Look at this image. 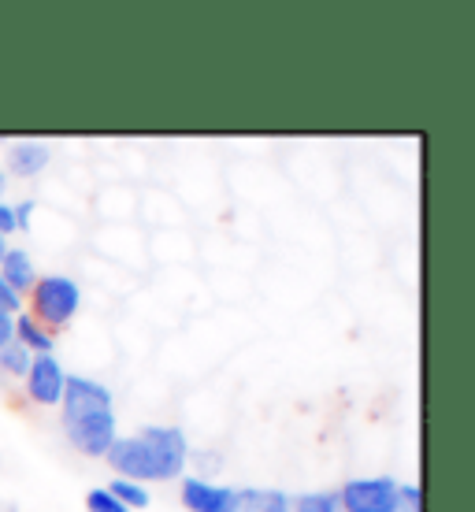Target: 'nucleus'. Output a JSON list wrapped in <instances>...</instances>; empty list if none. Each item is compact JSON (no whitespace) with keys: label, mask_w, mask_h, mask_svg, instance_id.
I'll return each instance as SVG.
<instances>
[{"label":"nucleus","mask_w":475,"mask_h":512,"mask_svg":"<svg viewBox=\"0 0 475 512\" xmlns=\"http://www.w3.org/2000/svg\"><path fill=\"white\" fill-rule=\"evenodd\" d=\"M30 360H34V353L23 349L19 342H8V346L0 349V368L8 375H26L30 372Z\"/></svg>","instance_id":"nucleus-13"},{"label":"nucleus","mask_w":475,"mask_h":512,"mask_svg":"<svg viewBox=\"0 0 475 512\" xmlns=\"http://www.w3.org/2000/svg\"><path fill=\"white\" fill-rule=\"evenodd\" d=\"M231 512H290V494L268 487H245L234 490Z\"/></svg>","instance_id":"nucleus-8"},{"label":"nucleus","mask_w":475,"mask_h":512,"mask_svg":"<svg viewBox=\"0 0 475 512\" xmlns=\"http://www.w3.org/2000/svg\"><path fill=\"white\" fill-rule=\"evenodd\" d=\"M342 512H398V479L372 475V479H349L338 490Z\"/></svg>","instance_id":"nucleus-4"},{"label":"nucleus","mask_w":475,"mask_h":512,"mask_svg":"<svg viewBox=\"0 0 475 512\" xmlns=\"http://www.w3.org/2000/svg\"><path fill=\"white\" fill-rule=\"evenodd\" d=\"M15 227H30V216H34V201H23V205H15Z\"/></svg>","instance_id":"nucleus-19"},{"label":"nucleus","mask_w":475,"mask_h":512,"mask_svg":"<svg viewBox=\"0 0 475 512\" xmlns=\"http://www.w3.org/2000/svg\"><path fill=\"white\" fill-rule=\"evenodd\" d=\"M15 342H19L23 349H30L34 357H52V349H56V334L45 331L34 316L19 312V316H15Z\"/></svg>","instance_id":"nucleus-10"},{"label":"nucleus","mask_w":475,"mask_h":512,"mask_svg":"<svg viewBox=\"0 0 475 512\" xmlns=\"http://www.w3.org/2000/svg\"><path fill=\"white\" fill-rule=\"evenodd\" d=\"M64 431L71 446L86 457H104L116 442V409H112V390L90 375H67L64 386Z\"/></svg>","instance_id":"nucleus-2"},{"label":"nucleus","mask_w":475,"mask_h":512,"mask_svg":"<svg viewBox=\"0 0 475 512\" xmlns=\"http://www.w3.org/2000/svg\"><path fill=\"white\" fill-rule=\"evenodd\" d=\"M0 279L12 286L15 294L23 297L34 290V282H38V271H34V260L26 249H8L4 260H0Z\"/></svg>","instance_id":"nucleus-7"},{"label":"nucleus","mask_w":475,"mask_h":512,"mask_svg":"<svg viewBox=\"0 0 475 512\" xmlns=\"http://www.w3.org/2000/svg\"><path fill=\"white\" fill-rule=\"evenodd\" d=\"M4 253H8V238L0 234V260H4Z\"/></svg>","instance_id":"nucleus-21"},{"label":"nucleus","mask_w":475,"mask_h":512,"mask_svg":"<svg viewBox=\"0 0 475 512\" xmlns=\"http://www.w3.org/2000/svg\"><path fill=\"white\" fill-rule=\"evenodd\" d=\"M67 372L60 368L56 357H34L30 360V372H26V394L38 405H60L64 401Z\"/></svg>","instance_id":"nucleus-5"},{"label":"nucleus","mask_w":475,"mask_h":512,"mask_svg":"<svg viewBox=\"0 0 475 512\" xmlns=\"http://www.w3.org/2000/svg\"><path fill=\"white\" fill-rule=\"evenodd\" d=\"M197 464H201V472H219V457L216 453H197Z\"/></svg>","instance_id":"nucleus-20"},{"label":"nucleus","mask_w":475,"mask_h":512,"mask_svg":"<svg viewBox=\"0 0 475 512\" xmlns=\"http://www.w3.org/2000/svg\"><path fill=\"white\" fill-rule=\"evenodd\" d=\"M104 490H108L119 505H127L130 512L149 505V490H145L142 483H130V479H112V487H104Z\"/></svg>","instance_id":"nucleus-12"},{"label":"nucleus","mask_w":475,"mask_h":512,"mask_svg":"<svg viewBox=\"0 0 475 512\" xmlns=\"http://www.w3.org/2000/svg\"><path fill=\"white\" fill-rule=\"evenodd\" d=\"M0 312H8V316H19V312H23V297L15 294L4 279H0Z\"/></svg>","instance_id":"nucleus-16"},{"label":"nucleus","mask_w":475,"mask_h":512,"mask_svg":"<svg viewBox=\"0 0 475 512\" xmlns=\"http://www.w3.org/2000/svg\"><path fill=\"white\" fill-rule=\"evenodd\" d=\"M30 301H34V320L45 327V331H60L75 320L78 305H82V290H78L75 279L67 275H41L30 290Z\"/></svg>","instance_id":"nucleus-3"},{"label":"nucleus","mask_w":475,"mask_h":512,"mask_svg":"<svg viewBox=\"0 0 475 512\" xmlns=\"http://www.w3.org/2000/svg\"><path fill=\"white\" fill-rule=\"evenodd\" d=\"M12 231H19V227H15V212H12V205H4V201H0V234L8 238Z\"/></svg>","instance_id":"nucleus-18"},{"label":"nucleus","mask_w":475,"mask_h":512,"mask_svg":"<svg viewBox=\"0 0 475 512\" xmlns=\"http://www.w3.org/2000/svg\"><path fill=\"white\" fill-rule=\"evenodd\" d=\"M234 490L238 487H223V483H212L205 475H190V479H182L179 494L190 512H231Z\"/></svg>","instance_id":"nucleus-6"},{"label":"nucleus","mask_w":475,"mask_h":512,"mask_svg":"<svg viewBox=\"0 0 475 512\" xmlns=\"http://www.w3.org/2000/svg\"><path fill=\"white\" fill-rule=\"evenodd\" d=\"M86 509L90 512H130L127 505H119L108 490H90V494H86Z\"/></svg>","instance_id":"nucleus-14"},{"label":"nucleus","mask_w":475,"mask_h":512,"mask_svg":"<svg viewBox=\"0 0 475 512\" xmlns=\"http://www.w3.org/2000/svg\"><path fill=\"white\" fill-rule=\"evenodd\" d=\"M104 461L130 483H164V479H182L190 446L179 427L149 423L138 435L116 438L104 453Z\"/></svg>","instance_id":"nucleus-1"},{"label":"nucleus","mask_w":475,"mask_h":512,"mask_svg":"<svg viewBox=\"0 0 475 512\" xmlns=\"http://www.w3.org/2000/svg\"><path fill=\"white\" fill-rule=\"evenodd\" d=\"M0 193H4V175H0Z\"/></svg>","instance_id":"nucleus-22"},{"label":"nucleus","mask_w":475,"mask_h":512,"mask_svg":"<svg viewBox=\"0 0 475 512\" xmlns=\"http://www.w3.org/2000/svg\"><path fill=\"white\" fill-rule=\"evenodd\" d=\"M424 498H420V487L416 483H398V512H420Z\"/></svg>","instance_id":"nucleus-15"},{"label":"nucleus","mask_w":475,"mask_h":512,"mask_svg":"<svg viewBox=\"0 0 475 512\" xmlns=\"http://www.w3.org/2000/svg\"><path fill=\"white\" fill-rule=\"evenodd\" d=\"M8 342H15V316L0 312V349L8 346Z\"/></svg>","instance_id":"nucleus-17"},{"label":"nucleus","mask_w":475,"mask_h":512,"mask_svg":"<svg viewBox=\"0 0 475 512\" xmlns=\"http://www.w3.org/2000/svg\"><path fill=\"white\" fill-rule=\"evenodd\" d=\"M290 512H342V501L338 490H309L290 498Z\"/></svg>","instance_id":"nucleus-11"},{"label":"nucleus","mask_w":475,"mask_h":512,"mask_svg":"<svg viewBox=\"0 0 475 512\" xmlns=\"http://www.w3.org/2000/svg\"><path fill=\"white\" fill-rule=\"evenodd\" d=\"M49 160H52L49 145H41V141H15L12 149H8V167H12L15 175H23V179L45 171Z\"/></svg>","instance_id":"nucleus-9"}]
</instances>
